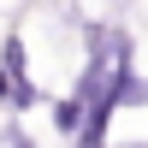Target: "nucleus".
Here are the masks:
<instances>
[{
    "instance_id": "obj_1",
    "label": "nucleus",
    "mask_w": 148,
    "mask_h": 148,
    "mask_svg": "<svg viewBox=\"0 0 148 148\" xmlns=\"http://www.w3.org/2000/svg\"><path fill=\"white\" fill-rule=\"evenodd\" d=\"M47 119H53V136L71 148V142L83 136V125H89V107H83L77 95L65 89V95H53V101H47Z\"/></svg>"
},
{
    "instance_id": "obj_2",
    "label": "nucleus",
    "mask_w": 148,
    "mask_h": 148,
    "mask_svg": "<svg viewBox=\"0 0 148 148\" xmlns=\"http://www.w3.org/2000/svg\"><path fill=\"white\" fill-rule=\"evenodd\" d=\"M47 6H65V0H47Z\"/></svg>"
},
{
    "instance_id": "obj_3",
    "label": "nucleus",
    "mask_w": 148,
    "mask_h": 148,
    "mask_svg": "<svg viewBox=\"0 0 148 148\" xmlns=\"http://www.w3.org/2000/svg\"><path fill=\"white\" fill-rule=\"evenodd\" d=\"M142 89H148V83H142Z\"/></svg>"
}]
</instances>
